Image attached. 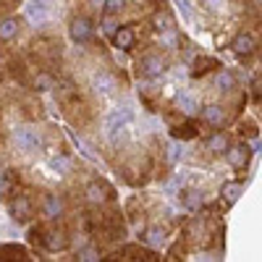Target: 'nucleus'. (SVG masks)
Instances as JSON below:
<instances>
[{"label":"nucleus","mask_w":262,"mask_h":262,"mask_svg":"<svg viewBox=\"0 0 262 262\" xmlns=\"http://www.w3.org/2000/svg\"><path fill=\"white\" fill-rule=\"evenodd\" d=\"M13 142L18 149H24V152H34L39 147V134L34 128H16L13 131Z\"/></svg>","instance_id":"1"},{"label":"nucleus","mask_w":262,"mask_h":262,"mask_svg":"<svg viewBox=\"0 0 262 262\" xmlns=\"http://www.w3.org/2000/svg\"><path fill=\"white\" fill-rule=\"evenodd\" d=\"M92 34H95V27H92L90 18L81 16V18L71 21V37H74V42H90Z\"/></svg>","instance_id":"2"},{"label":"nucleus","mask_w":262,"mask_h":262,"mask_svg":"<svg viewBox=\"0 0 262 262\" xmlns=\"http://www.w3.org/2000/svg\"><path fill=\"white\" fill-rule=\"evenodd\" d=\"M165 71V63L158 58V55H147L142 63H139V74L142 76H158Z\"/></svg>","instance_id":"3"},{"label":"nucleus","mask_w":262,"mask_h":262,"mask_svg":"<svg viewBox=\"0 0 262 262\" xmlns=\"http://www.w3.org/2000/svg\"><path fill=\"white\" fill-rule=\"evenodd\" d=\"M86 196H90L92 202H105V200H111V196H113V189L107 186V184L95 181V184L86 186Z\"/></svg>","instance_id":"4"},{"label":"nucleus","mask_w":262,"mask_h":262,"mask_svg":"<svg viewBox=\"0 0 262 262\" xmlns=\"http://www.w3.org/2000/svg\"><path fill=\"white\" fill-rule=\"evenodd\" d=\"M228 163H231V168H236V170L247 168V163H249V147H236V149H231V152H228Z\"/></svg>","instance_id":"5"},{"label":"nucleus","mask_w":262,"mask_h":262,"mask_svg":"<svg viewBox=\"0 0 262 262\" xmlns=\"http://www.w3.org/2000/svg\"><path fill=\"white\" fill-rule=\"evenodd\" d=\"M231 48L238 53V55H252L254 53V39L249 34H238L233 42H231Z\"/></svg>","instance_id":"6"},{"label":"nucleus","mask_w":262,"mask_h":262,"mask_svg":"<svg viewBox=\"0 0 262 262\" xmlns=\"http://www.w3.org/2000/svg\"><path fill=\"white\" fill-rule=\"evenodd\" d=\"M11 212L16 221H27V217L32 215V202L27 200V196H18V200L11 205Z\"/></svg>","instance_id":"7"},{"label":"nucleus","mask_w":262,"mask_h":262,"mask_svg":"<svg viewBox=\"0 0 262 262\" xmlns=\"http://www.w3.org/2000/svg\"><path fill=\"white\" fill-rule=\"evenodd\" d=\"M205 121L210 126H223L226 123V111H223L221 105H207L205 107Z\"/></svg>","instance_id":"8"},{"label":"nucleus","mask_w":262,"mask_h":262,"mask_svg":"<svg viewBox=\"0 0 262 262\" xmlns=\"http://www.w3.org/2000/svg\"><path fill=\"white\" fill-rule=\"evenodd\" d=\"M131 121V111H113L111 116H107V131H116V128H121V126H126Z\"/></svg>","instance_id":"9"},{"label":"nucleus","mask_w":262,"mask_h":262,"mask_svg":"<svg viewBox=\"0 0 262 262\" xmlns=\"http://www.w3.org/2000/svg\"><path fill=\"white\" fill-rule=\"evenodd\" d=\"M18 34V21L16 18H6L3 24H0V42H8Z\"/></svg>","instance_id":"10"},{"label":"nucleus","mask_w":262,"mask_h":262,"mask_svg":"<svg viewBox=\"0 0 262 262\" xmlns=\"http://www.w3.org/2000/svg\"><path fill=\"white\" fill-rule=\"evenodd\" d=\"M92 86H95L97 92H111L113 86H116V81H113V76H111V74H95Z\"/></svg>","instance_id":"11"},{"label":"nucleus","mask_w":262,"mask_h":262,"mask_svg":"<svg viewBox=\"0 0 262 262\" xmlns=\"http://www.w3.org/2000/svg\"><path fill=\"white\" fill-rule=\"evenodd\" d=\"M45 244H48V249H63L66 247V236H63V231H48V236H45Z\"/></svg>","instance_id":"12"},{"label":"nucleus","mask_w":262,"mask_h":262,"mask_svg":"<svg viewBox=\"0 0 262 262\" xmlns=\"http://www.w3.org/2000/svg\"><path fill=\"white\" fill-rule=\"evenodd\" d=\"M60 212H63V202L58 200V196H53V194L45 196V215L48 217H58Z\"/></svg>","instance_id":"13"},{"label":"nucleus","mask_w":262,"mask_h":262,"mask_svg":"<svg viewBox=\"0 0 262 262\" xmlns=\"http://www.w3.org/2000/svg\"><path fill=\"white\" fill-rule=\"evenodd\" d=\"M113 42L118 48H131V45H134V32H131V29H121V32L113 34Z\"/></svg>","instance_id":"14"},{"label":"nucleus","mask_w":262,"mask_h":262,"mask_svg":"<svg viewBox=\"0 0 262 262\" xmlns=\"http://www.w3.org/2000/svg\"><path fill=\"white\" fill-rule=\"evenodd\" d=\"M215 84H217V90L228 92V90H233L236 79H233V74H231V71H221V74H217V79H215Z\"/></svg>","instance_id":"15"},{"label":"nucleus","mask_w":262,"mask_h":262,"mask_svg":"<svg viewBox=\"0 0 262 262\" xmlns=\"http://www.w3.org/2000/svg\"><path fill=\"white\" fill-rule=\"evenodd\" d=\"M181 202H184L189 210H196V207L202 205V194H200V191H184V194H181Z\"/></svg>","instance_id":"16"},{"label":"nucleus","mask_w":262,"mask_h":262,"mask_svg":"<svg viewBox=\"0 0 262 262\" xmlns=\"http://www.w3.org/2000/svg\"><path fill=\"white\" fill-rule=\"evenodd\" d=\"M27 16H29L32 21H42V18H45V0H37V3H32V6L27 8Z\"/></svg>","instance_id":"17"},{"label":"nucleus","mask_w":262,"mask_h":262,"mask_svg":"<svg viewBox=\"0 0 262 262\" xmlns=\"http://www.w3.org/2000/svg\"><path fill=\"white\" fill-rule=\"evenodd\" d=\"M238 191H242V184H226L223 186V200L231 205V202H236L238 200Z\"/></svg>","instance_id":"18"},{"label":"nucleus","mask_w":262,"mask_h":262,"mask_svg":"<svg viewBox=\"0 0 262 262\" xmlns=\"http://www.w3.org/2000/svg\"><path fill=\"white\" fill-rule=\"evenodd\" d=\"M226 144H228V142H226V134H215V137L207 142V147H210L212 152H226Z\"/></svg>","instance_id":"19"},{"label":"nucleus","mask_w":262,"mask_h":262,"mask_svg":"<svg viewBox=\"0 0 262 262\" xmlns=\"http://www.w3.org/2000/svg\"><path fill=\"white\" fill-rule=\"evenodd\" d=\"M179 107H181V111H186V113H194L196 111V100L194 97H189V95H179Z\"/></svg>","instance_id":"20"},{"label":"nucleus","mask_w":262,"mask_h":262,"mask_svg":"<svg viewBox=\"0 0 262 262\" xmlns=\"http://www.w3.org/2000/svg\"><path fill=\"white\" fill-rule=\"evenodd\" d=\"M147 242H149V244H163V242H165V233H163L160 228H149V231H147Z\"/></svg>","instance_id":"21"},{"label":"nucleus","mask_w":262,"mask_h":262,"mask_svg":"<svg viewBox=\"0 0 262 262\" xmlns=\"http://www.w3.org/2000/svg\"><path fill=\"white\" fill-rule=\"evenodd\" d=\"M123 3H126V0H107V3H105V16H113V13L123 11Z\"/></svg>","instance_id":"22"},{"label":"nucleus","mask_w":262,"mask_h":262,"mask_svg":"<svg viewBox=\"0 0 262 262\" xmlns=\"http://www.w3.org/2000/svg\"><path fill=\"white\" fill-rule=\"evenodd\" d=\"M194 134H196V126L194 123H184V126L176 128V137H184V139H191Z\"/></svg>","instance_id":"23"},{"label":"nucleus","mask_w":262,"mask_h":262,"mask_svg":"<svg viewBox=\"0 0 262 262\" xmlns=\"http://www.w3.org/2000/svg\"><path fill=\"white\" fill-rule=\"evenodd\" d=\"M210 66H217L212 58H202V60H196V69H194V76H200L205 71H210Z\"/></svg>","instance_id":"24"},{"label":"nucleus","mask_w":262,"mask_h":262,"mask_svg":"<svg viewBox=\"0 0 262 262\" xmlns=\"http://www.w3.org/2000/svg\"><path fill=\"white\" fill-rule=\"evenodd\" d=\"M155 24H158V29H160V32H168V29H173V21H170V16H163V13L155 18Z\"/></svg>","instance_id":"25"},{"label":"nucleus","mask_w":262,"mask_h":262,"mask_svg":"<svg viewBox=\"0 0 262 262\" xmlns=\"http://www.w3.org/2000/svg\"><path fill=\"white\" fill-rule=\"evenodd\" d=\"M0 254H13V257H27V252L21 247H0Z\"/></svg>","instance_id":"26"},{"label":"nucleus","mask_w":262,"mask_h":262,"mask_svg":"<svg viewBox=\"0 0 262 262\" xmlns=\"http://www.w3.org/2000/svg\"><path fill=\"white\" fill-rule=\"evenodd\" d=\"M176 3H179V8H181L184 18H191V3H189V0H176Z\"/></svg>","instance_id":"27"},{"label":"nucleus","mask_w":262,"mask_h":262,"mask_svg":"<svg viewBox=\"0 0 262 262\" xmlns=\"http://www.w3.org/2000/svg\"><path fill=\"white\" fill-rule=\"evenodd\" d=\"M37 90H50V76H39L37 79Z\"/></svg>","instance_id":"28"},{"label":"nucleus","mask_w":262,"mask_h":262,"mask_svg":"<svg viewBox=\"0 0 262 262\" xmlns=\"http://www.w3.org/2000/svg\"><path fill=\"white\" fill-rule=\"evenodd\" d=\"M50 168H55V170H66V160H63V158H53V160H50Z\"/></svg>","instance_id":"29"},{"label":"nucleus","mask_w":262,"mask_h":262,"mask_svg":"<svg viewBox=\"0 0 262 262\" xmlns=\"http://www.w3.org/2000/svg\"><path fill=\"white\" fill-rule=\"evenodd\" d=\"M242 134H244V137H247V134L254 137V134H257V131H254V123H244V126H242Z\"/></svg>","instance_id":"30"},{"label":"nucleus","mask_w":262,"mask_h":262,"mask_svg":"<svg viewBox=\"0 0 262 262\" xmlns=\"http://www.w3.org/2000/svg\"><path fill=\"white\" fill-rule=\"evenodd\" d=\"M168 158H170V160H176V158H179V149H176V144H170V147H168Z\"/></svg>","instance_id":"31"},{"label":"nucleus","mask_w":262,"mask_h":262,"mask_svg":"<svg viewBox=\"0 0 262 262\" xmlns=\"http://www.w3.org/2000/svg\"><path fill=\"white\" fill-rule=\"evenodd\" d=\"M205 6H210V8H221V6H223V0H205Z\"/></svg>","instance_id":"32"}]
</instances>
